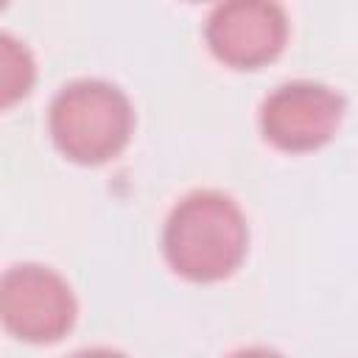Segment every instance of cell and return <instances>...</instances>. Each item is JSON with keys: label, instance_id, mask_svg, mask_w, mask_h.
Returning a JSON list of instances; mask_svg holds the SVG:
<instances>
[{"label": "cell", "instance_id": "obj_5", "mask_svg": "<svg viewBox=\"0 0 358 358\" xmlns=\"http://www.w3.org/2000/svg\"><path fill=\"white\" fill-rule=\"evenodd\" d=\"M204 34L221 62L232 67H257L282 50L288 22L277 3L232 0L213 8Z\"/></svg>", "mask_w": 358, "mask_h": 358}, {"label": "cell", "instance_id": "obj_8", "mask_svg": "<svg viewBox=\"0 0 358 358\" xmlns=\"http://www.w3.org/2000/svg\"><path fill=\"white\" fill-rule=\"evenodd\" d=\"M73 358H126V355L112 352V350H101V347H95V350H81V352H76Z\"/></svg>", "mask_w": 358, "mask_h": 358}, {"label": "cell", "instance_id": "obj_2", "mask_svg": "<svg viewBox=\"0 0 358 358\" xmlns=\"http://www.w3.org/2000/svg\"><path fill=\"white\" fill-rule=\"evenodd\" d=\"M129 98L106 81L81 78L62 87L50 103V134L62 154L95 165L115 157L131 134Z\"/></svg>", "mask_w": 358, "mask_h": 358}, {"label": "cell", "instance_id": "obj_7", "mask_svg": "<svg viewBox=\"0 0 358 358\" xmlns=\"http://www.w3.org/2000/svg\"><path fill=\"white\" fill-rule=\"evenodd\" d=\"M229 358H282V355H277L274 350H266V347H249V350L232 352Z\"/></svg>", "mask_w": 358, "mask_h": 358}, {"label": "cell", "instance_id": "obj_3", "mask_svg": "<svg viewBox=\"0 0 358 358\" xmlns=\"http://www.w3.org/2000/svg\"><path fill=\"white\" fill-rule=\"evenodd\" d=\"M0 310L6 327L34 344L62 338L76 319V299L64 277L48 266H14L0 282Z\"/></svg>", "mask_w": 358, "mask_h": 358}, {"label": "cell", "instance_id": "obj_6", "mask_svg": "<svg viewBox=\"0 0 358 358\" xmlns=\"http://www.w3.org/2000/svg\"><path fill=\"white\" fill-rule=\"evenodd\" d=\"M34 84V59L22 42L0 34V101L3 106L22 98Z\"/></svg>", "mask_w": 358, "mask_h": 358}, {"label": "cell", "instance_id": "obj_1", "mask_svg": "<svg viewBox=\"0 0 358 358\" xmlns=\"http://www.w3.org/2000/svg\"><path fill=\"white\" fill-rule=\"evenodd\" d=\"M162 246L182 277L199 282L221 280L246 255V221L229 196L196 190L173 207Z\"/></svg>", "mask_w": 358, "mask_h": 358}, {"label": "cell", "instance_id": "obj_4", "mask_svg": "<svg viewBox=\"0 0 358 358\" xmlns=\"http://www.w3.org/2000/svg\"><path fill=\"white\" fill-rule=\"evenodd\" d=\"M344 98L316 81L277 87L260 112L263 134L285 151H310L333 137L341 123Z\"/></svg>", "mask_w": 358, "mask_h": 358}]
</instances>
